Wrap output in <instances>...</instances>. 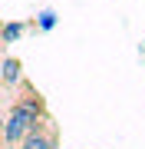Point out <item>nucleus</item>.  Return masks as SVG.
Returning a JSON list of instances; mask_svg holds the SVG:
<instances>
[{"mask_svg": "<svg viewBox=\"0 0 145 149\" xmlns=\"http://www.w3.org/2000/svg\"><path fill=\"white\" fill-rule=\"evenodd\" d=\"M36 27H40V30H53V27H56V13H53V10H43L40 20H36Z\"/></svg>", "mask_w": 145, "mask_h": 149, "instance_id": "39448f33", "label": "nucleus"}, {"mask_svg": "<svg viewBox=\"0 0 145 149\" xmlns=\"http://www.w3.org/2000/svg\"><path fill=\"white\" fill-rule=\"evenodd\" d=\"M20 86H23V96H16V100H13L10 113L3 116V126H0V143H3L7 149H16V146H20V139L30 133V126H33L36 119L46 116L43 96L33 90L27 80H23Z\"/></svg>", "mask_w": 145, "mask_h": 149, "instance_id": "f257e3e1", "label": "nucleus"}, {"mask_svg": "<svg viewBox=\"0 0 145 149\" xmlns=\"http://www.w3.org/2000/svg\"><path fill=\"white\" fill-rule=\"evenodd\" d=\"M16 149H59V129H56V123L49 119V116L36 119L30 126V133L20 139Z\"/></svg>", "mask_w": 145, "mask_h": 149, "instance_id": "f03ea898", "label": "nucleus"}, {"mask_svg": "<svg viewBox=\"0 0 145 149\" xmlns=\"http://www.w3.org/2000/svg\"><path fill=\"white\" fill-rule=\"evenodd\" d=\"M0 126H3V119H0Z\"/></svg>", "mask_w": 145, "mask_h": 149, "instance_id": "423d86ee", "label": "nucleus"}, {"mask_svg": "<svg viewBox=\"0 0 145 149\" xmlns=\"http://www.w3.org/2000/svg\"><path fill=\"white\" fill-rule=\"evenodd\" d=\"M0 83L3 86H20L23 83V63L16 56H3L0 60Z\"/></svg>", "mask_w": 145, "mask_h": 149, "instance_id": "7ed1b4c3", "label": "nucleus"}, {"mask_svg": "<svg viewBox=\"0 0 145 149\" xmlns=\"http://www.w3.org/2000/svg\"><path fill=\"white\" fill-rule=\"evenodd\" d=\"M20 33H23V23H3L0 27V43H13Z\"/></svg>", "mask_w": 145, "mask_h": 149, "instance_id": "20e7f679", "label": "nucleus"}]
</instances>
